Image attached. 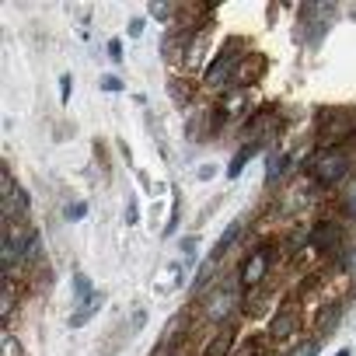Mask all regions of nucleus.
Masks as SVG:
<instances>
[{"label": "nucleus", "mask_w": 356, "mask_h": 356, "mask_svg": "<svg viewBox=\"0 0 356 356\" xmlns=\"http://www.w3.org/2000/svg\"><path fill=\"white\" fill-rule=\"evenodd\" d=\"M171 356H186V353H171Z\"/></svg>", "instance_id": "nucleus-27"}, {"label": "nucleus", "mask_w": 356, "mask_h": 356, "mask_svg": "<svg viewBox=\"0 0 356 356\" xmlns=\"http://www.w3.org/2000/svg\"><path fill=\"white\" fill-rule=\"evenodd\" d=\"M98 84H102V91H108V95H112V91H122V81H119V77H112V74H105Z\"/></svg>", "instance_id": "nucleus-19"}, {"label": "nucleus", "mask_w": 356, "mask_h": 356, "mask_svg": "<svg viewBox=\"0 0 356 356\" xmlns=\"http://www.w3.org/2000/svg\"><path fill=\"white\" fill-rule=\"evenodd\" d=\"M140 29H143V22H140V18H133V22H129V35H140Z\"/></svg>", "instance_id": "nucleus-23"}, {"label": "nucleus", "mask_w": 356, "mask_h": 356, "mask_svg": "<svg viewBox=\"0 0 356 356\" xmlns=\"http://www.w3.org/2000/svg\"><path fill=\"white\" fill-rule=\"evenodd\" d=\"M234 307H238V286H231V283L213 286V293H210L207 304H203V311H207L210 321H224Z\"/></svg>", "instance_id": "nucleus-5"}, {"label": "nucleus", "mask_w": 356, "mask_h": 356, "mask_svg": "<svg viewBox=\"0 0 356 356\" xmlns=\"http://www.w3.org/2000/svg\"><path fill=\"white\" fill-rule=\"evenodd\" d=\"M283 171H286V157H283V154H273V157H269V182H276Z\"/></svg>", "instance_id": "nucleus-15"}, {"label": "nucleus", "mask_w": 356, "mask_h": 356, "mask_svg": "<svg viewBox=\"0 0 356 356\" xmlns=\"http://www.w3.org/2000/svg\"><path fill=\"white\" fill-rule=\"evenodd\" d=\"M245 42L241 39H231L220 53H217V60L207 67V88L210 91H231V81H234V74H238V67H241V60H245Z\"/></svg>", "instance_id": "nucleus-2"}, {"label": "nucleus", "mask_w": 356, "mask_h": 356, "mask_svg": "<svg viewBox=\"0 0 356 356\" xmlns=\"http://www.w3.org/2000/svg\"><path fill=\"white\" fill-rule=\"evenodd\" d=\"M269 266H273V245H262L259 252H252V255L245 259L238 283H241V286H255V283H262V276L269 273Z\"/></svg>", "instance_id": "nucleus-6"}, {"label": "nucleus", "mask_w": 356, "mask_h": 356, "mask_svg": "<svg viewBox=\"0 0 356 356\" xmlns=\"http://www.w3.org/2000/svg\"><path fill=\"white\" fill-rule=\"evenodd\" d=\"M297 328H300V311H297L293 304H286V307H280V311L273 314V321H269V339H273V342H286V339L297 335Z\"/></svg>", "instance_id": "nucleus-7"}, {"label": "nucleus", "mask_w": 356, "mask_h": 356, "mask_svg": "<svg viewBox=\"0 0 356 356\" xmlns=\"http://www.w3.org/2000/svg\"><path fill=\"white\" fill-rule=\"evenodd\" d=\"M346 171H349V157L339 147L318 150L314 161H311V175H314V182H321V186H339L346 178Z\"/></svg>", "instance_id": "nucleus-3"}, {"label": "nucleus", "mask_w": 356, "mask_h": 356, "mask_svg": "<svg viewBox=\"0 0 356 356\" xmlns=\"http://www.w3.org/2000/svg\"><path fill=\"white\" fill-rule=\"evenodd\" d=\"M318 349H321V339H307L304 346L293 349V356H318Z\"/></svg>", "instance_id": "nucleus-17"}, {"label": "nucleus", "mask_w": 356, "mask_h": 356, "mask_svg": "<svg viewBox=\"0 0 356 356\" xmlns=\"http://www.w3.org/2000/svg\"><path fill=\"white\" fill-rule=\"evenodd\" d=\"M15 307H18V286H15V280H8V283H4V300H0V314L11 318Z\"/></svg>", "instance_id": "nucleus-13"}, {"label": "nucleus", "mask_w": 356, "mask_h": 356, "mask_svg": "<svg viewBox=\"0 0 356 356\" xmlns=\"http://www.w3.org/2000/svg\"><path fill=\"white\" fill-rule=\"evenodd\" d=\"M4 356H25V353H22V346H18V339H15V335H4Z\"/></svg>", "instance_id": "nucleus-20"}, {"label": "nucleus", "mask_w": 356, "mask_h": 356, "mask_svg": "<svg viewBox=\"0 0 356 356\" xmlns=\"http://www.w3.org/2000/svg\"><path fill=\"white\" fill-rule=\"evenodd\" d=\"M98 307H102V293H95L88 304H81V307H77V314H70V325H74V328H81V325H84V321H88V318H91Z\"/></svg>", "instance_id": "nucleus-11"}, {"label": "nucleus", "mask_w": 356, "mask_h": 356, "mask_svg": "<svg viewBox=\"0 0 356 356\" xmlns=\"http://www.w3.org/2000/svg\"><path fill=\"white\" fill-rule=\"evenodd\" d=\"M74 297H77V307H81V304H88V300L95 297V286H91V280H88L84 273H77V276H74Z\"/></svg>", "instance_id": "nucleus-12"}, {"label": "nucleus", "mask_w": 356, "mask_h": 356, "mask_svg": "<svg viewBox=\"0 0 356 356\" xmlns=\"http://www.w3.org/2000/svg\"><path fill=\"white\" fill-rule=\"evenodd\" d=\"M108 56H112V60H122V42H119V39L108 42Z\"/></svg>", "instance_id": "nucleus-21"}, {"label": "nucleus", "mask_w": 356, "mask_h": 356, "mask_svg": "<svg viewBox=\"0 0 356 356\" xmlns=\"http://www.w3.org/2000/svg\"><path fill=\"white\" fill-rule=\"evenodd\" d=\"M339 238H342V234H339V224H328V220H325V224H318V227L311 231V248L321 252V255H328L332 248H339Z\"/></svg>", "instance_id": "nucleus-8"}, {"label": "nucleus", "mask_w": 356, "mask_h": 356, "mask_svg": "<svg viewBox=\"0 0 356 356\" xmlns=\"http://www.w3.org/2000/svg\"><path fill=\"white\" fill-rule=\"evenodd\" d=\"M60 88H63V91H60V95H63V102H70V74H63V77H60Z\"/></svg>", "instance_id": "nucleus-22"}, {"label": "nucleus", "mask_w": 356, "mask_h": 356, "mask_svg": "<svg viewBox=\"0 0 356 356\" xmlns=\"http://www.w3.org/2000/svg\"><path fill=\"white\" fill-rule=\"evenodd\" d=\"M84 213H88V203H70V207L63 210V217H67V220H81Z\"/></svg>", "instance_id": "nucleus-18"}, {"label": "nucleus", "mask_w": 356, "mask_h": 356, "mask_svg": "<svg viewBox=\"0 0 356 356\" xmlns=\"http://www.w3.org/2000/svg\"><path fill=\"white\" fill-rule=\"evenodd\" d=\"M259 147H262L259 140H248V143H245V147H241V150L231 157V164H227V178H238V175H241V168H245V164H248V161L259 154Z\"/></svg>", "instance_id": "nucleus-9"}, {"label": "nucleus", "mask_w": 356, "mask_h": 356, "mask_svg": "<svg viewBox=\"0 0 356 356\" xmlns=\"http://www.w3.org/2000/svg\"><path fill=\"white\" fill-rule=\"evenodd\" d=\"M346 266H349V269H353V273H356V252H353V255H349V262H346Z\"/></svg>", "instance_id": "nucleus-25"}, {"label": "nucleus", "mask_w": 356, "mask_h": 356, "mask_svg": "<svg viewBox=\"0 0 356 356\" xmlns=\"http://www.w3.org/2000/svg\"><path fill=\"white\" fill-rule=\"evenodd\" d=\"M356 136V108H325L318 115V143L321 150H332Z\"/></svg>", "instance_id": "nucleus-1"}, {"label": "nucleus", "mask_w": 356, "mask_h": 356, "mask_svg": "<svg viewBox=\"0 0 356 356\" xmlns=\"http://www.w3.org/2000/svg\"><path fill=\"white\" fill-rule=\"evenodd\" d=\"M231 346H234L231 328H220V332L210 339V346H207V353H203V356H227V353H231Z\"/></svg>", "instance_id": "nucleus-10"}, {"label": "nucleus", "mask_w": 356, "mask_h": 356, "mask_svg": "<svg viewBox=\"0 0 356 356\" xmlns=\"http://www.w3.org/2000/svg\"><path fill=\"white\" fill-rule=\"evenodd\" d=\"M349 213H356V189H353V196H349Z\"/></svg>", "instance_id": "nucleus-24"}, {"label": "nucleus", "mask_w": 356, "mask_h": 356, "mask_svg": "<svg viewBox=\"0 0 356 356\" xmlns=\"http://www.w3.org/2000/svg\"><path fill=\"white\" fill-rule=\"evenodd\" d=\"M335 356H349V349H339V353H335Z\"/></svg>", "instance_id": "nucleus-26"}, {"label": "nucleus", "mask_w": 356, "mask_h": 356, "mask_svg": "<svg viewBox=\"0 0 356 356\" xmlns=\"http://www.w3.org/2000/svg\"><path fill=\"white\" fill-rule=\"evenodd\" d=\"M168 91L175 95V102H189V84L186 81H168Z\"/></svg>", "instance_id": "nucleus-16"}, {"label": "nucleus", "mask_w": 356, "mask_h": 356, "mask_svg": "<svg viewBox=\"0 0 356 356\" xmlns=\"http://www.w3.org/2000/svg\"><path fill=\"white\" fill-rule=\"evenodd\" d=\"M238 231H241V224H231V227H227V231L220 234V241H217V245H213V252H210V262H217V259H220V255L227 252V245H231V241L238 238Z\"/></svg>", "instance_id": "nucleus-14"}, {"label": "nucleus", "mask_w": 356, "mask_h": 356, "mask_svg": "<svg viewBox=\"0 0 356 356\" xmlns=\"http://www.w3.org/2000/svg\"><path fill=\"white\" fill-rule=\"evenodd\" d=\"M0 196H4V224H15V220H29V193L18 186L15 175H4L0 178Z\"/></svg>", "instance_id": "nucleus-4"}]
</instances>
